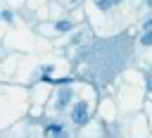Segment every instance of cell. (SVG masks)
Listing matches in <instances>:
<instances>
[{"mask_svg": "<svg viewBox=\"0 0 152 138\" xmlns=\"http://www.w3.org/2000/svg\"><path fill=\"white\" fill-rule=\"evenodd\" d=\"M71 119H74V124H86L88 121V105L83 102V100H78L76 105H74V109H71Z\"/></svg>", "mask_w": 152, "mask_h": 138, "instance_id": "1", "label": "cell"}, {"mask_svg": "<svg viewBox=\"0 0 152 138\" xmlns=\"http://www.w3.org/2000/svg\"><path fill=\"white\" fill-rule=\"evenodd\" d=\"M62 131H64L62 124H50V126H45V136H48V138H55V136H59Z\"/></svg>", "mask_w": 152, "mask_h": 138, "instance_id": "2", "label": "cell"}, {"mask_svg": "<svg viewBox=\"0 0 152 138\" xmlns=\"http://www.w3.org/2000/svg\"><path fill=\"white\" fill-rule=\"evenodd\" d=\"M69 100H71V90H69V88H64V90L59 93V100H57V107L62 109V107H64V105H66Z\"/></svg>", "mask_w": 152, "mask_h": 138, "instance_id": "3", "label": "cell"}, {"mask_svg": "<svg viewBox=\"0 0 152 138\" xmlns=\"http://www.w3.org/2000/svg\"><path fill=\"white\" fill-rule=\"evenodd\" d=\"M95 2H97L100 10H109L112 5H116V2H121V0H95Z\"/></svg>", "mask_w": 152, "mask_h": 138, "instance_id": "4", "label": "cell"}, {"mask_svg": "<svg viewBox=\"0 0 152 138\" xmlns=\"http://www.w3.org/2000/svg\"><path fill=\"white\" fill-rule=\"evenodd\" d=\"M55 29H57V31H71V21H57Z\"/></svg>", "mask_w": 152, "mask_h": 138, "instance_id": "5", "label": "cell"}, {"mask_svg": "<svg viewBox=\"0 0 152 138\" xmlns=\"http://www.w3.org/2000/svg\"><path fill=\"white\" fill-rule=\"evenodd\" d=\"M140 43L142 45H152V31H145V36L140 38Z\"/></svg>", "mask_w": 152, "mask_h": 138, "instance_id": "6", "label": "cell"}, {"mask_svg": "<svg viewBox=\"0 0 152 138\" xmlns=\"http://www.w3.org/2000/svg\"><path fill=\"white\" fill-rule=\"evenodd\" d=\"M2 19H5V21H12V12L5 10V12H2Z\"/></svg>", "mask_w": 152, "mask_h": 138, "instance_id": "7", "label": "cell"}, {"mask_svg": "<svg viewBox=\"0 0 152 138\" xmlns=\"http://www.w3.org/2000/svg\"><path fill=\"white\" fill-rule=\"evenodd\" d=\"M145 31H152V19H147V21H145Z\"/></svg>", "mask_w": 152, "mask_h": 138, "instance_id": "8", "label": "cell"}, {"mask_svg": "<svg viewBox=\"0 0 152 138\" xmlns=\"http://www.w3.org/2000/svg\"><path fill=\"white\" fill-rule=\"evenodd\" d=\"M147 88H150V90H152V74H150V76H147Z\"/></svg>", "mask_w": 152, "mask_h": 138, "instance_id": "9", "label": "cell"}, {"mask_svg": "<svg viewBox=\"0 0 152 138\" xmlns=\"http://www.w3.org/2000/svg\"><path fill=\"white\" fill-rule=\"evenodd\" d=\"M55 138H69V136H66V131H62V133H59V136H55Z\"/></svg>", "mask_w": 152, "mask_h": 138, "instance_id": "10", "label": "cell"}, {"mask_svg": "<svg viewBox=\"0 0 152 138\" xmlns=\"http://www.w3.org/2000/svg\"><path fill=\"white\" fill-rule=\"evenodd\" d=\"M147 5H150V7H152V0H147Z\"/></svg>", "mask_w": 152, "mask_h": 138, "instance_id": "11", "label": "cell"}]
</instances>
